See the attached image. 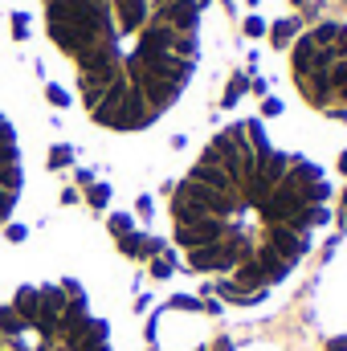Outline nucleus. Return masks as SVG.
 <instances>
[{
	"label": "nucleus",
	"instance_id": "obj_1",
	"mask_svg": "<svg viewBox=\"0 0 347 351\" xmlns=\"http://www.w3.org/2000/svg\"><path fill=\"white\" fill-rule=\"evenodd\" d=\"M29 45L74 143L139 188L204 135L237 33L225 0H29Z\"/></svg>",
	"mask_w": 347,
	"mask_h": 351
},
{
	"label": "nucleus",
	"instance_id": "obj_2",
	"mask_svg": "<svg viewBox=\"0 0 347 351\" xmlns=\"http://www.w3.org/2000/svg\"><path fill=\"white\" fill-rule=\"evenodd\" d=\"M302 123L237 110L213 123L160 188L176 265L241 327L286 311L344 208L335 156Z\"/></svg>",
	"mask_w": 347,
	"mask_h": 351
},
{
	"label": "nucleus",
	"instance_id": "obj_3",
	"mask_svg": "<svg viewBox=\"0 0 347 351\" xmlns=\"http://www.w3.org/2000/svg\"><path fill=\"white\" fill-rule=\"evenodd\" d=\"M0 351H147L139 265L86 208L0 245Z\"/></svg>",
	"mask_w": 347,
	"mask_h": 351
},
{
	"label": "nucleus",
	"instance_id": "obj_4",
	"mask_svg": "<svg viewBox=\"0 0 347 351\" xmlns=\"http://www.w3.org/2000/svg\"><path fill=\"white\" fill-rule=\"evenodd\" d=\"M62 208L58 127L45 82L21 37L0 21V245L25 237Z\"/></svg>",
	"mask_w": 347,
	"mask_h": 351
},
{
	"label": "nucleus",
	"instance_id": "obj_5",
	"mask_svg": "<svg viewBox=\"0 0 347 351\" xmlns=\"http://www.w3.org/2000/svg\"><path fill=\"white\" fill-rule=\"evenodd\" d=\"M282 86L307 131H347V16L307 25L282 49Z\"/></svg>",
	"mask_w": 347,
	"mask_h": 351
}]
</instances>
